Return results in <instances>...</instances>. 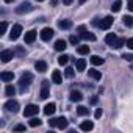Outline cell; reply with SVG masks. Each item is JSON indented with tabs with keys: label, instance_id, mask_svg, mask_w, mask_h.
Masks as SVG:
<instances>
[{
	"label": "cell",
	"instance_id": "obj_1",
	"mask_svg": "<svg viewBox=\"0 0 133 133\" xmlns=\"http://www.w3.org/2000/svg\"><path fill=\"white\" fill-rule=\"evenodd\" d=\"M49 125L50 127H56V128H61V130H64V128H68V125H69V121L66 119V117H53V119H50L49 121Z\"/></svg>",
	"mask_w": 133,
	"mask_h": 133
},
{
	"label": "cell",
	"instance_id": "obj_2",
	"mask_svg": "<svg viewBox=\"0 0 133 133\" xmlns=\"http://www.w3.org/2000/svg\"><path fill=\"white\" fill-rule=\"evenodd\" d=\"M31 82H33V74H30V72L22 74V77H21V80H19V85H21V92H25L27 86H28Z\"/></svg>",
	"mask_w": 133,
	"mask_h": 133
},
{
	"label": "cell",
	"instance_id": "obj_3",
	"mask_svg": "<svg viewBox=\"0 0 133 133\" xmlns=\"http://www.w3.org/2000/svg\"><path fill=\"white\" fill-rule=\"evenodd\" d=\"M3 107H5V110H6V111H10V113H17V111H19V108H21L19 102H17V100H14V99H10Z\"/></svg>",
	"mask_w": 133,
	"mask_h": 133
},
{
	"label": "cell",
	"instance_id": "obj_4",
	"mask_svg": "<svg viewBox=\"0 0 133 133\" xmlns=\"http://www.w3.org/2000/svg\"><path fill=\"white\" fill-rule=\"evenodd\" d=\"M38 111H39V108H38V105H27L25 107V110H24V117H31V116H35V114H38Z\"/></svg>",
	"mask_w": 133,
	"mask_h": 133
},
{
	"label": "cell",
	"instance_id": "obj_5",
	"mask_svg": "<svg viewBox=\"0 0 133 133\" xmlns=\"http://www.w3.org/2000/svg\"><path fill=\"white\" fill-rule=\"evenodd\" d=\"M49 86H50V83H49V80H42V83H41V99H47L49 96H50V91H49Z\"/></svg>",
	"mask_w": 133,
	"mask_h": 133
},
{
	"label": "cell",
	"instance_id": "obj_6",
	"mask_svg": "<svg viewBox=\"0 0 133 133\" xmlns=\"http://www.w3.org/2000/svg\"><path fill=\"white\" fill-rule=\"evenodd\" d=\"M31 10H33L31 3H28V2H24V3H21V5L16 8V13H17V14H24V13H30Z\"/></svg>",
	"mask_w": 133,
	"mask_h": 133
},
{
	"label": "cell",
	"instance_id": "obj_7",
	"mask_svg": "<svg viewBox=\"0 0 133 133\" xmlns=\"http://www.w3.org/2000/svg\"><path fill=\"white\" fill-rule=\"evenodd\" d=\"M21 33H22V25H21V24L13 25V28H11V35H10L11 41H16V39L21 36Z\"/></svg>",
	"mask_w": 133,
	"mask_h": 133
},
{
	"label": "cell",
	"instance_id": "obj_8",
	"mask_svg": "<svg viewBox=\"0 0 133 133\" xmlns=\"http://www.w3.org/2000/svg\"><path fill=\"white\" fill-rule=\"evenodd\" d=\"M53 35H55V31L52 28H49V27H45V28L41 30V39L42 41H50L53 38Z\"/></svg>",
	"mask_w": 133,
	"mask_h": 133
},
{
	"label": "cell",
	"instance_id": "obj_9",
	"mask_svg": "<svg viewBox=\"0 0 133 133\" xmlns=\"http://www.w3.org/2000/svg\"><path fill=\"white\" fill-rule=\"evenodd\" d=\"M111 25H113V17H111V16H107V17H103V19L100 21L99 28H100V30H108Z\"/></svg>",
	"mask_w": 133,
	"mask_h": 133
},
{
	"label": "cell",
	"instance_id": "obj_10",
	"mask_svg": "<svg viewBox=\"0 0 133 133\" xmlns=\"http://www.w3.org/2000/svg\"><path fill=\"white\" fill-rule=\"evenodd\" d=\"M14 52L13 50H2V53H0V59H2L3 63H8V61H11L13 58H14Z\"/></svg>",
	"mask_w": 133,
	"mask_h": 133
},
{
	"label": "cell",
	"instance_id": "obj_11",
	"mask_svg": "<svg viewBox=\"0 0 133 133\" xmlns=\"http://www.w3.org/2000/svg\"><path fill=\"white\" fill-rule=\"evenodd\" d=\"M80 38H82V39H85V41H91V42H94V41L97 39L94 33H89V31H86V30L80 33Z\"/></svg>",
	"mask_w": 133,
	"mask_h": 133
},
{
	"label": "cell",
	"instance_id": "obj_12",
	"mask_svg": "<svg viewBox=\"0 0 133 133\" xmlns=\"http://www.w3.org/2000/svg\"><path fill=\"white\" fill-rule=\"evenodd\" d=\"M35 69H36L38 72H45V71H47V63L42 61V59L36 61V63H35Z\"/></svg>",
	"mask_w": 133,
	"mask_h": 133
},
{
	"label": "cell",
	"instance_id": "obj_13",
	"mask_svg": "<svg viewBox=\"0 0 133 133\" xmlns=\"http://www.w3.org/2000/svg\"><path fill=\"white\" fill-rule=\"evenodd\" d=\"M52 82H53L55 85L63 83V75H61L59 71H53V72H52Z\"/></svg>",
	"mask_w": 133,
	"mask_h": 133
},
{
	"label": "cell",
	"instance_id": "obj_14",
	"mask_svg": "<svg viewBox=\"0 0 133 133\" xmlns=\"http://www.w3.org/2000/svg\"><path fill=\"white\" fill-rule=\"evenodd\" d=\"M55 110H56V105L52 102V103H47L45 107H44V114L45 116H52L53 113H55Z\"/></svg>",
	"mask_w": 133,
	"mask_h": 133
},
{
	"label": "cell",
	"instance_id": "obj_15",
	"mask_svg": "<svg viewBox=\"0 0 133 133\" xmlns=\"http://www.w3.org/2000/svg\"><path fill=\"white\" fill-rule=\"evenodd\" d=\"M35 39H36V31H35V30H30V31L25 33V42H27V44L35 42Z\"/></svg>",
	"mask_w": 133,
	"mask_h": 133
},
{
	"label": "cell",
	"instance_id": "obj_16",
	"mask_svg": "<svg viewBox=\"0 0 133 133\" xmlns=\"http://www.w3.org/2000/svg\"><path fill=\"white\" fill-rule=\"evenodd\" d=\"M66 47H68V44H66L64 39H58V41L55 42V50H58V52H64Z\"/></svg>",
	"mask_w": 133,
	"mask_h": 133
},
{
	"label": "cell",
	"instance_id": "obj_17",
	"mask_svg": "<svg viewBox=\"0 0 133 133\" xmlns=\"http://www.w3.org/2000/svg\"><path fill=\"white\" fill-rule=\"evenodd\" d=\"M71 100L72 102H82L83 100V94L80 91H71Z\"/></svg>",
	"mask_w": 133,
	"mask_h": 133
},
{
	"label": "cell",
	"instance_id": "obj_18",
	"mask_svg": "<svg viewBox=\"0 0 133 133\" xmlns=\"http://www.w3.org/2000/svg\"><path fill=\"white\" fill-rule=\"evenodd\" d=\"M58 27H59L61 30H68V28H71V27H72V22H71L69 19H63V21H59V22H58Z\"/></svg>",
	"mask_w": 133,
	"mask_h": 133
},
{
	"label": "cell",
	"instance_id": "obj_19",
	"mask_svg": "<svg viewBox=\"0 0 133 133\" xmlns=\"http://www.w3.org/2000/svg\"><path fill=\"white\" fill-rule=\"evenodd\" d=\"M92 128H94V124H92L91 121H85V122L80 124V130H83V131H89V130H92Z\"/></svg>",
	"mask_w": 133,
	"mask_h": 133
},
{
	"label": "cell",
	"instance_id": "obj_20",
	"mask_svg": "<svg viewBox=\"0 0 133 133\" xmlns=\"http://www.w3.org/2000/svg\"><path fill=\"white\" fill-rule=\"evenodd\" d=\"M0 78H2L3 82H13L14 80V74L13 72H2V74H0Z\"/></svg>",
	"mask_w": 133,
	"mask_h": 133
},
{
	"label": "cell",
	"instance_id": "obj_21",
	"mask_svg": "<svg viewBox=\"0 0 133 133\" xmlns=\"http://www.w3.org/2000/svg\"><path fill=\"white\" fill-rule=\"evenodd\" d=\"M105 61H103V58H100L99 55H92L91 56V64H94V66H102Z\"/></svg>",
	"mask_w": 133,
	"mask_h": 133
},
{
	"label": "cell",
	"instance_id": "obj_22",
	"mask_svg": "<svg viewBox=\"0 0 133 133\" xmlns=\"http://www.w3.org/2000/svg\"><path fill=\"white\" fill-rule=\"evenodd\" d=\"M88 75H89L91 78H94V80H100V78H102L100 71H96V69H89V71H88Z\"/></svg>",
	"mask_w": 133,
	"mask_h": 133
},
{
	"label": "cell",
	"instance_id": "obj_23",
	"mask_svg": "<svg viewBox=\"0 0 133 133\" xmlns=\"http://www.w3.org/2000/svg\"><path fill=\"white\" fill-rule=\"evenodd\" d=\"M85 68H86V59L80 58V59L77 61V64H75V69H77L78 72H82V71H85Z\"/></svg>",
	"mask_w": 133,
	"mask_h": 133
},
{
	"label": "cell",
	"instance_id": "obj_24",
	"mask_svg": "<svg viewBox=\"0 0 133 133\" xmlns=\"http://www.w3.org/2000/svg\"><path fill=\"white\" fill-rule=\"evenodd\" d=\"M124 44H127L125 38H116V41L113 42V45H111V47H114V49H121Z\"/></svg>",
	"mask_w": 133,
	"mask_h": 133
},
{
	"label": "cell",
	"instance_id": "obj_25",
	"mask_svg": "<svg viewBox=\"0 0 133 133\" xmlns=\"http://www.w3.org/2000/svg\"><path fill=\"white\" fill-rule=\"evenodd\" d=\"M77 114H78V116H88V114H89V108L80 105V107L77 108Z\"/></svg>",
	"mask_w": 133,
	"mask_h": 133
},
{
	"label": "cell",
	"instance_id": "obj_26",
	"mask_svg": "<svg viewBox=\"0 0 133 133\" xmlns=\"http://www.w3.org/2000/svg\"><path fill=\"white\" fill-rule=\"evenodd\" d=\"M5 94H6L8 97H13V96L16 94V88H14L13 85H6V88H5Z\"/></svg>",
	"mask_w": 133,
	"mask_h": 133
},
{
	"label": "cell",
	"instance_id": "obj_27",
	"mask_svg": "<svg viewBox=\"0 0 133 133\" xmlns=\"http://www.w3.org/2000/svg\"><path fill=\"white\" fill-rule=\"evenodd\" d=\"M116 38H117V36H116L114 33H108V35L105 36V42H107V44H110V45H113V42L116 41Z\"/></svg>",
	"mask_w": 133,
	"mask_h": 133
},
{
	"label": "cell",
	"instance_id": "obj_28",
	"mask_svg": "<svg viewBox=\"0 0 133 133\" xmlns=\"http://www.w3.org/2000/svg\"><path fill=\"white\" fill-rule=\"evenodd\" d=\"M122 22H124L125 27H130V28L133 27V17H131V16H124V17H122Z\"/></svg>",
	"mask_w": 133,
	"mask_h": 133
},
{
	"label": "cell",
	"instance_id": "obj_29",
	"mask_svg": "<svg viewBox=\"0 0 133 133\" xmlns=\"http://www.w3.org/2000/svg\"><path fill=\"white\" fill-rule=\"evenodd\" d=\"M69 55H59L58 56V64H61V66H64V64H68V61H69Z\"/></svg>",
	"mask_w": 133,
	"mask_h": 133
},
{
	"label": "cell",
	"instance_id": "obj_30",
	"mask_svg": "<svg viewBox=\"0 0 133 133\" xmlns=\"http://www.w3.org/2000/svg\"><path fill=\"white\" fill-rule=\"evenodd\" d=\"M121 6H122V2H121V0H116V2L111 5V11L117 13V11H121Z\"/></svg>",
	"mask_w": 133,
	"mask_h": 133
},
{
	"label": "cell",
	"instance_id": "obj_31",
	"mask_svg": "<svg viewBox=\"0 0 133 133\" xmlns=\"http://www.w3.org/2000/svg\"><path fill=\"white\" fill-rule=\"evenodd\" d=\"M74 75H75V71H74V68H68V69L64 71V77H66V78H72Z\"/></svg>",
	"mask_w": 133,
	"mask_h": 133
},
{
	"label": "cell",
	"instance_id": "obj_32",
	"mask_svg": "<svg viewBox=\"0 0 133 133\" xmlns=\"http://www.w3.org/2000/svg\"><path fill=\"white\" fill-rule=\"evenodd\" d=\"M77 52H78L80 55H88V53H89V45H80V47L77 49Z\"/></svg>",
	"mask_w": 133,
	"mask_h": 133
},
{
	"label": "cell",
	"instance_id": "obj_33",
	"mask_svg": "<svg viewBox=\"0 0 133 133\" xmlns=\"http://www.w3.org/2000/svg\"><path fill=\"white\" fill-rule=\"evenodd\" d=\"M80 39H82L80 36H75V35H72V36L69 38V42H71L72 45H78V44H80Z\"/></svg>",
	"mask_w": 133,
	"mask_h": 133
},
{
	"label": "cell",
	"instance_id": "obj_34",
	"mask_svg": "<svg viewBox=\"0 0 133 133\" xmlns=\"http://www.w3.org/2000/svg\"><path fill=\"white\" fill-rule=\"evenodd\" d=\"M28 124H30V127H39V125L42 124V121H41L39 117H33V119H31Z\"/></svg>",
	"mask_w": 133,
	"mask_h": 133
},
{
	"label": "cell",
	"instance_id": "obj_35",
	"mask_svg": "<svg viewBox=\"0 0 133 133\" xmlns=\"http://www.w3.org/2000/svg\"><path fill=\"white\" fill-rule=\"evenodd\" d=\"M14 53H16V55H19V56H25V53H27V52H25V49H24V47L17 45V47H16V50H14Z\"/></svg>",
	"mask_w": 133,
	"mask_h": 133
},
{
	"label": "cell",
	"instance_id": "obj_36",
	"mask_svg": "<svg viewBox=\"0 0 133 133\" xmlns=\"http://www.w3.org/2000/svg\"><path fill=\"white\" fill-rule=\"evenodd\" d=\"M102 114H103L102 108H97V110H96V113H94V117H96V119H100V117H102Z\"/></svg>",
	"mask_w": 133,
	"mask_h": 133
},
{
	"label": "cell",
	"instance_id": "obj_37",
	"mask_svg": "<svg viewBox=\"0 0 133 133\" xmlns=\"http://www.w3.org/2000/svg\"><path fill=\"white\" fill-rule=\"evenodd\" d=\"M122 58H124L125 61H133V53H124Z\"/></svg>",
	"mask_w": 133,
	"mask_h": 133
},
{
	"label": "cell",
	"instance_id": "obj_38",
	"mask_svg": "<svg viewBox=\"0 0 133 133\" xmlns=\"http://www.w3.org/2000/svg\"><path fill=\"white\" fill-rule=\"evenodd\" d=\"M13 130H14V131H25V125L19 124V125H16V127H14Z\"/></svg>",
	"mask_w": 133,
	"mask_h": 133
},
{
	"label": "cell",
	"instance_id": "obj_39",
	"mask_svg": "<svg viewBox=\"0 0 133 133\" xmlns=\"http://www.w3.org/2000/svg\"><path fill=\"white\" fill-rule=\"evenodd\" d=\"M6 28H8V24H6V22L3 21V22H2V33H0V35H3V33H6Z\"/></svg>",
	"mask_w": 133,
	"mask_h": 133
},
{
	"label": "cell",
	"instance_id": "obj_40",
	"mask_svg": "<svg viewBox=\"0 0 133 133\" xmlns=\"http://www.w3.org/2000/svg\"><path fill=\"white\" fill-rule=\"evenodd\" d=\"M127 47L133 50V38H130V39H127Z\"/></svg>",
	"mask_w": 133,
	"mask_h": 133
},
{
	"label": "cell",
	"instance_id": "obj_41",
	"mask_svg": "<svg viewBox=\"0 0 133 133\" xmlns=\"http://www.w3.org/2000/svg\"><path fill=\"white\" fill-rule=\"evenodd\" d=\"M128 10L133 13V0H128Z\"/></svg>",
	"mask_w": 133,
	"mask_h": 133
},
{
	"label": "cell",
	"instance_id": "obj_42",
	"mask_svg": "<svg viewBox=\"0 0 133 133\" xmlns=\"http://www.w3.org/2000/svg\"><path fill=\"white\" fill-rule=\"evenodd\" d=\"M72 2H74V0H63V3H64V5H71Z\"/></svg>",
	"mask_w": 133,
	"mask_h": 133
},
{
	"label": "cell",
	"instance_id": "obj_43",
	"mask_svg": "<svg viewBox=\"0 0 133 133\" xmlns=\"http://www.w3.org/2000/svg\"><path fill=\"white\" fill-rule=\"evenodd\" d=\"M91 103H92V105L97 103V97H92V99H91Z\"/></svg>",
	"mask_w": 133,
	"mask_h": 133
},
{
	"label": "cell",
	"instance_id": "obj_44",
	"mask_svg": "<svg viewBox=\"0 0 133 133\" xmlns=\"http://www.w3.org/2000/svg\"><path fill=\"white\" fill-rule=\"evenodd\" d=\"M85 2H86V0H78V3H80V5H83Z\"/></svg>",
	"mask_w": 133,
	"mask_h": 133
},
{
	"label": "cell",
	"instance_id": "obj_45",
	"mask_svg": "<svg viewBox=\"0 0 133 133\" xmlns=\"http://www.w3.org/2000/svg\"><path fill=\"white\" fill-rule=\"evenodd\" d=\"M11 2H14V0H5V3H11Z\"/></svg>",
	"mask_w": 133,
	"mask_h": 133
},
{
	"label": "cell",
	"instance_id": "obj_46",
	"mask_svg": "<svg viewBox=\"0 0 133 133\" xmlns=\"http://www.w3.org/2000/svg\"><path fill=\"white\" fill-rule=\"evenodd\" d=\"M38 2H44V0H38Z\"/></svg>",
	"mask_w": 133,
	"mask_h": 133
}]
</instances>
